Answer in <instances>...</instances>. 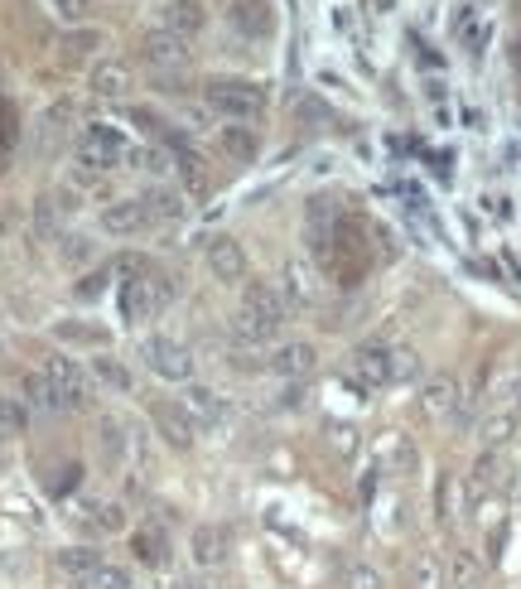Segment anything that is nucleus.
<instances>
[{
	"label": "nucleus",
	"instance_id": "9",
	"mask_svg": "<svg viewBox=\"0 0 521 589\" xmlns=\"http://www.w3.org/2000/svg\"><path fill=\"white\" fill-rule=\"evenodd\" d=\"M213 145H218V155L227 160V165H251L256 150H261V136H256L251 121H222Z\"/></svg>",
	"mask_w": 521,
	"mask_h": 589
},
{
	"label": "nucleus",
	"instance_id": "19",
	"mask_svg": "<svg viewBox=\"0 0 521 589\" xmlns=\"http://www.w3.org/2000/svg\"><path fill=\"white\" fill-rule=\"evenodd\" d=\"M92 92H97V97H126V92H131V68L116 63V58L97 63V68H92Z\"/></svg>",
	"mask_w": 521,
	"mask_h": 589
},
{
	"label": "nucleus",
	"instance_id": "15",
	"mask_svg": "<svg viewBox=\"0 0 521 589\" xmlns=\"http://www.w3.org/2000/svg\"><path fill=\"white\" fill-rule=\"evenodd\" d=\"M179 411H189L198 425H218L222 421V396L213 387H203V382H184V396H179Z\"/></svg>",
	"mask_w": 521,
	"mask_h": 589
},
{
	"label": "nucleus",
	"instance_id": "37",
	"mask_svg": "<svg viewBox=\"0 0 521 589\" xmlns=\"http://www.w3.org/2000/svg\"><path fill=\"white\" fill-rule=\"evenodd\" d=\"M454 575H459V580H473V561H468V556H459V561H454Z\"/></svg>",
	"mask_w": 521,
	"mask_h": 589
},
{
	"label": "nucleus",
	"instance_id": "27",
	"mask_svg": "<svg viewBox=\"0 0 521 589\" xmlns=\"http://www.w3.org/2000/svg\"><path fill=\"white\" fill-rule=\"evenodd\" d=\"M92 377H102V382H107V387H116V392H131V372L116 363V358H107V353L92 363Z\"/></svg>",
	"mask_w": 521,
	"mask_h": 589
},
{
	"label": "nucleus",
	"instance_id": "36",
	"mask_svg": "<svg viewBox=\"0 0 521 589\" xmlns=\"http://www.w3.org/2000/svg\"><path fill=\"white\" fill-rule=\"evenodd\" d=\"M333 29H343V34H353V15H348V10H333Z\"/></svg>",
	"mask_w": 521,
	"mask_h": 589
},
{
	"label": "nucleus",
	"instance_id": "17",
	"mask_svg": "<svg viewBox=\"0 0 521 589\" xmlns=\"http://www.w3.org/2000/svg\"><path fill=\"white\" fill-rule=\"evenodd\" d=\"M459 396H464L459 392V382H454L449 372H439V377L425 382V396H420V401H425V411H430L435 421H449V416L459 411Z\"/></svg>",
	"mask_w": 521,
	"mask_h": 589
},
{
	"label": "nucleus",
	"instance_id": "26",
	"mask_svg": "<svg viewBox=\"0 0 521 589\" xmlns=\"http://www.w3.org/2000/svg\"><path fill=\"white\" fill-rule=\"evenodd\" d=\"M25 396H29V406H39V411H63L44 372H29V377H25Z\"/></svg>",
	"mask_w": 521,
	"mask_h": 589
},
{
	"label": "nucleus",
	"instance_id": "11",
	"mask_svg": "<svg viewBox=\"0 0 521 589\" xmlns=\"http://www.w3.org/2000/svg\"><path fill=\"white\" fill-rule=\"evenodd\" d=\"M203 25H208L203 0H165V5H160V29L179 34V39H189V44L203 34Z\"/></svg>",
	"mask_w": 521,
	"mask_h": 589
},
{
	"label": "nucleus",
	"instance_id": "2",
	"mask_svg": "<svg viewBox=\"0 0 521 589\" xmlns=\"http://www.w3.org/2000/svg\"><path fill=\"white\" fill-rule=\"evenodd\" d=\"M348 372H353V382L362 387V392H382V387H396V382H406L415 372V358L406 353V348H382V343H362L353 353V363H348Z\"/></svg>",
	"mask_w": 521,
	"mask_h": 589
},
{
	"label": "nucleus",
	"instance_id": "35",
	"mask_svg": "<svg viewBox=\"0 0 521 589\" xmlns=\"http://www.w3.org/2000/svg\"><path fill=\"white\" fill-rule=\"evenodd\" d=\"M507 401H512L507 411H517V416H521V372L512 377V382H507Z\"/></svg>",
	"mask_w": 521,
	"mask_h": 589
},
{
	"label": "nucleus",
	"instance_id": "39",
	"mask_svg": "<svg viewBox=\"0 0 521 589\" xmlns=\"http://www.w3.org/2000/svg\"><path fill=\"white\" fill-rule=\"evenodd\" d=\"M5 449H10V435H5V425H0V464H5Z\"/></svg>",
	"mask_w": 521,
	"mask_h": 589
},
{
	"label": "nucleus",
	"instance_id": "1",
	"mask_svg": "<svg viewBox=\"0 0 521 589\" xmlns=\"http://www.w3.org/2000/svg\"><path fill=\"white\" fill-rule=\"evenodd\" d=\"M285 314H290V305H285V295H280L271 281H251L247 295H242V309H237V319H232V338L261 348V343H271V338L280 334Z\"/></svg>",
	"mask_w": 521,
	"mask_h": 589
},
{
	"label": "nucleus",
	"instance_id": "25",
	"mask_svg": "<svg viewBox=\"0 0 521 589\" xmlns=\"http://www.w3.org/2000/svg\"><path fill=\"white\" fill-rule=\"evenodd\" d=\"M517 411H493L488 421L478 425V435H483V445H502V440H512V430H517Z\"/></svg>",
	"mask_w": 521,
	"mask_h": 589
},
{
	"label": "nucleus",
	"instance_id": "8",
	"mask_svg": "<svg viewBox=\"0 0 521 589\" xmlns=\"http://www.w3.org/2000/svg\"><path fill=\"white\" fill-rule=\"evenodd\" d=\"M150 223H155V218H150L145 194L140 198H116V203L102 208V232H107V237H140Z\"/></svg>",
	"mask_w": 521,
	"mask_h": 589
},
{
	"label": "nucleus",
	"instance_id": "10",
	"mask_svg": "<svg viewBox=\"0 0 521 589\" xmlns=\"http://www.w3.org/2000/svg\"><path fill=\"white\" fill-rule=\"evenodd\" d=\"M102 565H107V556H102V551H92V546H68V551H58V556H54V570L73 589H87V585H92Z\"/></svg>",
	"mask_w": 521,
	"mask_h": 589
},
{
	"label": "nucleus",
	"instance_id": "32",
	"mask_svg": "<svg viewBox=\"0 0 521 589\" xmlns=\"http://www.w3.org/2000/svg\"><path fill=\"white\" fill-rule=\"evenodd\" d=\"M348 589H382V575L372 565H353L348 570Z\"/></svg>",
	"mask_w": 521,
	"mask_h": 589
},
{
	"label": "nucleus",
	"instance_id": "31",
	"mask_svg": "<svg viewBox=\"0 0 521 589\" xmlns=\"http://www.w3.org/2000/svg\"><path fill=\"white\" fill-rule=\"evenodd\" d=\"M454 512H459V478L444 474V478H439V517L449 522Z\"/></svg>",
	"mask_w": 521,
	"mask_h": 589
},
{
	"label": "nucleus",
	"instance_id": "6",
	"mask_svg": "<svg viewBox=\"0 0 521 589\" xmlns=\"http://www.w3.org/2000/svg\"><path fill=\"white\" fill-rule=\"evenodd\" d=\"M140 358H145V367H150L155 377H165V382H189L193 377V353L169 334L145 338V343H140Z\"/></svg>",
	"mask_w": 521,
	"mask_h": 589
},
{
	"label": "nucleus",
	"instance_id": "22",
	"mask_svg": "<svg viewBox=\"0 0 521 589\" xmlns=\"http://www.w3.org/2000/svg\"><path fill=\"white\" fill-rule=\"evenodd\" d=\"M136 561H145L150 570L169 565V536L160 527H140L136 532Z\"/></svg>",
	"mask_w": 521,
	"mask_h": 589
},
{
	"label": "nucleus",
	"instance_id": "18",
	"mask_svg": "<svg viewBox=\"0 0 521 589\" xmlns=\"http://www.w3.org/2000/svg\"><path fill=\"white\" fill-rule=\"evenodd\" d=\"M454 39L464 44L468 54H483V49H488V39H493V20H488L478 5H468L464 15H459V25H454Z\"/></svg>",
	"mask_w": 521,
	"mask_h": 589
},
{
	"label": "nucleus",
	"instance_id": "30",
	"mask_svg": "<svg viewBox=\"0 0 521 589\" xmlns=\"http://www.w3.org/2000/svg\"><path fill=\"white\" fill-rule=\"evenodd\" d=\"M87 589H136V585H131V570H126V565L107 561L102 570H97V580H92Z\"/></svg>",
	"mask_w": 521,
	"mask_h": 589
},
{
	"label": "nucleus",
	"instance_id": "24",
	"mask_svg": "<svg viewBox=\"0 0 521 589\" xmlns=\"http://www.w3.org/2000/svg\"><path fill=\"white\" fill-rule=\"evenodd\" d=\"M145 203H150V218H155V223H169V218L189 213L184 194H174V189H155V194H145Z\"/></svg>",
	"mask_w": 521,
	"mask_h": 589
},
{
	"label": "nucleus",
	"instance_id": "20",
	"mask_svg": "<svg viewBox=\"0 0 521 589\" xmlns=\"http://www.w3.org/2000/svg\"><path fill=\"white\" fill-rule=\"evenodd\" d=\"M314 358H319V353H314L309 343H285V348H280L266 367H271V372H280V377H304V372H314Z\"/></svg>",
	"mask_w": 521,
	"mask_h": 589
},
{
	"label": "nucleus",
	"instance_id": "34",
	"mask_svg": "<svg viewBox=\"0 0 521 589\" xmlns=\"http://www.w3.org/2000/svg\"><path fill=\"white\" fill-rule=\"evenodd\" d=\"M97 527L102 532H121L126 522H121V507H97Z\"/></svg>",
	"mask_w": 521,
	"mask_h": 589
},
{
	"label": "nucleus",
	"instance_id": "23",
	"mask_svg": "<svg viewBox=\"0 0 521 589\" xmlns=\"http://www.w3.org/2000/svg\"><path fill=\"white\" fill-rule=\"evenodd\" d=\"M155 425H160V435H165L169 445H179V449L193 445V421H189V416H184V421H174V411H169V406H155Z\"/></svg>",
	"mask_w": 521,
	"mask_h": 589
},
{
	"label": "nucleus",
	"instance_id": "4",
	"mask_svg": "<svg viewBox=\"0 0 521 589\" xmlns=\"http://www.w3.org/2000/svg\"><path fill=\"white\" fill-rule=\"evenodd\" d=\"M131 160V145H126V136L116 131V126H107V121H92V126H83L78 131V165L92 169V174H107V169L126 165Z\"/></svg>",
	"mask_w": 521,
	"mask_h": 589
},
{
	"label": "nucleus",
	"instance_id": "33",
	"mask_svg": "<svg viewBox=\"0 0 521 589\" xmlns=\"http://www.w3.org/2000/svg\"><path fill=\"white\" fill-rule=\"evenodd\" d=\"M415 589H439V561H415Z\"/></svg>",
	"mask_w": 521,
	"mask_h": 589
},
{
	"label": "nucleus",
	"instance_id": "29",
	"mask_svg": "<svg viewBox=\"0 0 521 589\" xmlns=\"http://www.w3.org/2000/svg\"><path fill=\"white\" fill-rule=\"evenodd\" d=\"M49 10H54L63 25H87V15H92V0H44Z\"/></svg>",
	"mask_w": 521,
	"mask_h": 589
},
{
	"label": "nucleus",
	"instance_id": "12",
	"mask_svg": "<svg viewBox=\"0 0 521 589\" xmlns=\"http://www.w3.org/2000/svg\"><path fill=\"white\" fill-rule=\"evenodd\" d=\"M140 58H145L150 68H179V63H189V39H179V34H169V29H150V34L140 39Z\"/></svg>",
	"mask_w": 521,
	"mask_h": 589
},
{
	"label": "nucleus",
	"instance_id": "16",
	"mask_svg": "<svg viewBox=\"0 0 521 589\" xmlns=\"http://www.w3.org/2000/svg\"><path fill=\"white\" fill-rule=\"evenodd\" d=\"M189 551H193V565H203V570L222 565V556H227V536H222L218 522H198L193 536H189Z\"/></svg>",
	"mask_w": 521,
	"mask_h": 589
},
{
	"label": "nucleus",
	"instance_id": "14",
	"mask_svg": "<svg viewBox=\"0 0 521 589\" xmlns=\"http://www.w3.org/2000/svg\"><path fill=\"white\" fill-rule=\"evenodd\" d=\"M227 25L237 29L242 39H266V34L275 29L271 0H232V10H227Z\"/></svg>",
	"mask_w": 521,
	"mask_h": 589
},
{
	"label": "nucleus",
	"instance_id": "38",
	"mask_svg": "<svg viewBox=\"0 0 521 589\" xmlns=\"http://www.w3.org/2000/svg\"><path fill=\"white\" fill-rule=\"evenodd\" d=\"M174 589H213V585H208V580H179Z\"/></svg>",
	"mask_w": 521,
	"mask_h": 589
},
{
	"label": "nucleus",
	"instance_id": "3",
	"mask_svg": "<svg viewBox=\"0 0 521 589\" xmlns=\"http://www.w3.org/2000/svg\"><path fill=\"white\" fill-rule=\"evenodd\" d=\"M203 107L218 121H256L266 112V83L251 78H213L203 83Z\"/></svg>",
	"mask_w": 521,
	"mask_h": 589
},
{
	"label": "nucleus",
	"instance_id": "7",
	"mask_svg": "<svg viewBox=\"0 0 521 589\" xmlns=\"http://www.w3.org/2000/svg\"><path fill=\"white\" fill-rule=\"evenodd\" d=\"M169 281L165 276H136V281L121 285V314L131 319V324H140V319H155L160 309L169 305Z\"/></svg>",
	"mask_w": 521,
	"mask_h": 589
},
{
	"label": "nucleus",
	"instance_id": "28",
	"mask_svg": "<svg viewBox=\"0 0 521 589\" xmlns=\"http://www.w3.org/2000/svg\"><path fill=\"white\" fill-rule=\"evenodd\" d=\"M131 160H136V169L155 174V179H165L169 174V155L160 150V145H140V150H131Z\"/></svg>",
	"mask_w": 521,
	"mask_h": 589
},
{
	"label": "nucleus",
	"instance_id": "21",
	"mask_svg": "<svg viewBox=\"0 0 521 589\" xmlns=\"http://www.w3.org/2000/svg\"><path fill=\"white\" fill-rule=\"evenodd\" d=\"M285 305H314V271L304 261H290L285 266Z\"/></svg>",
	"mask_w": 521,
	"mask_h": 589
},
{
	"label": "nucleus",
	"instance_id": "5",
	"mask_svg": "<svg viewBox=\"0 0 521 589\" xmlns=\"http://www.w3.org/2000/svg\"><path fill=\"white\" fill-rule=\"evenodd\" d=\"M44 377H49V387H54L63 411H83V406H92V377H87L83 363H73V358L58 353V358L44 363Z\"/></svg>",
	"mask_w": 521,
	"mask_h": 589
},
{
	"label": "nucleus",
	"instance_id": "13",
	"mask_svg": "<svg viewBox=\"0 0 521 589\" xmlns=\"http://www.w3.org/2000/svg\"><path fill=\"white\" fill-rule=\"evenodd\" d=\"M208 271L227 285L247 281V252H242V242L237 237H213L208 242Z\"/></svg>",
	"mask_w": 521,
	"mask_h": 589
}]
</instances>
